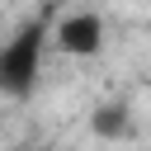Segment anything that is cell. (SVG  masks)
<instances>
[{
	"label": "cell",
	"instance_id": "4",
	"mask_svg": "<svg viewBox=\"0 0 151 151\" xmlns=\"http://www.w3.org/2000/svg\"><path fill=\"white\" fill-rule=\"evenodd\" d=\"M19 151H33V146H19Z\"/></svg>",
	"mask_w": 151,
	"mask_h": 151
},
{
	"label": "cell",
	"instance_id": "3",
	"mask_svg": "<svg viewBox=\"0 0 151 151\" xmlns=\"http://www.w3.org/2000/svg\"><path fill=\"white\" fill-rule=\"evenodd\" d=\"M94 132H99L104 142H123V137L132 132V109H127L123 99L99 104V109H94Z\"/></svg>",
	"mask_w": 151,
	"mask_h": 151
},
{
	"label": "cell",
	"instance_id": "2",
	"mask_svg": "<svg viewBox=\"0 0 151 151\" xmlns=\"http://www.w3.org/2000/svg\"><path fill=\"white\" fill-rule=\"evenodd\" d=\"M104 38H109L104 14H94V9H71L47 28V47H57L66 57H94V52H104Z\"/></svg>",
	"mask_w": 151,
	"mask_h": 151
},
{
	"label": "cell",
	"instance_id": "1",
	"mask_svg": "<svg viewBox=\"0 0 151 151\" xmlns=\"http://www.w3.org/2000/svg\"><path fill=\"white\" fill-rule=\"evenodd\" d=\"M47 19L33 14L24 19L5 42H0V94L5 99H28L42 80V57H47Z\"/></svg>",
	"mask_w": 151,
	"mask_h": 151
}]
</instances>
